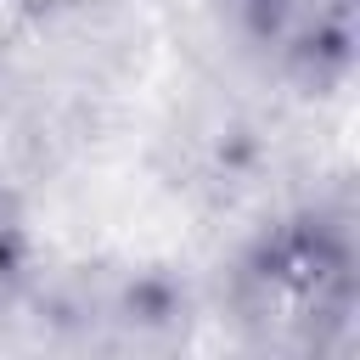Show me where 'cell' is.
Here are the masks:
<instances>
[{"mask_svg":"<svg viewBox=\"0 0 360 360\" xmlns=\"http://www.w3.org/2000/svg\"><path fill=\"white\" fill-rule=\"evenodd\" d=\"M354 242L321 208L287 214L259 231L231 276H225V315L242 343L264 354H326L354 321Z\"/></svg>","mask_w":360,"mask_h":360,"instance_id":"6da1fadb","label":"cell"},{"mask_svg":"<svg viewBox=\"0 0 360 360\" xmlns=\"http://www.w3.org/2000/svg\"><path fill=\"white\" fill-rule=\"evenodd\" d=\"M242 34L304 84H332L354 56V0H225Z\"/></svg>","mask_w":360,"mask_h":360,"instance_id":"7a4b0ae2","label":"cell"},{"mask_svg":"<svg viewBox=\"0 0 360 360\" xmlns=\"http://www.w3.org/2000/svg\"><path fill=\"white\" fill-rule=\"evenodd\" d=\"M22 11H34V17H68V11H96V6H107V0H17Z\"/></svg>","mask_w":360,"mask_h":360,"instance_id":"3957f363","label":"cell"}]
</instances>
